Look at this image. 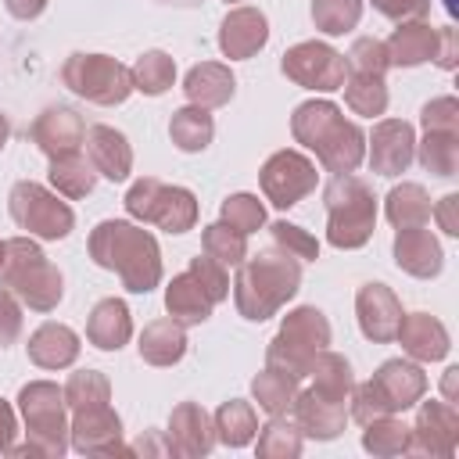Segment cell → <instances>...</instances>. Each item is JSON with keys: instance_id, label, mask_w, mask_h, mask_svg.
Here are the masks:
<instances>
[{"instance_id": "obj_1", "label": "cell", "mask_w": 459, "mask_h": 459, "mask_svg": "<svg viewBox=\"0 0 459 459\" xmlns=\"http://www.w3.org/2000/svg\"><path fill=\"white\" fill-rule=\"evenodd\" d=\"M90 258L100 269L118 273L122 287L133 294H147L161 283V251L158 240L126 219H104L90 230Z\"/></svg>"}, {"instance_id": "obj_2", "label": "cell", "mask_w": 459, "mask_h": 459, "mask_svg": "<svg viewBox=\"0 0 459 459\" xmlns=\"http://www.w3.org/2000/svg\"><path fill=\"white\" fill-rule=\"evenodd\" d=\"M290 133L301 147L316 151L319 165L333 176L355 172L366 158V133L344 118L333 100H305L290 115Z\"/></svg>"}, {"instance_id": "obj_3", "label": "cell", "mask_w": 459, "mask_h": 459, "mask_svg": "<svg viewBox=\"0 0 459 459\" xmlns=\"http://www.w3.org/2000/svg\"><path fill=\"white\" fill-rule=\"evenodd\" d=\"M298 287H301V262L273 244L237 265L233 301L244 319L262 323V319L276 316L298 294Z\"/></svg>"}, {"instance_id": "obj_4", "label": "cell", "mask_w": 459, "mask_h": 459, "mask_svg": "<svg viewBox=\"0 0 459 459\" xmlns=\"http://www.w3.org/2000/svg\"><path fill=\"white\" fill-rule=\"evenodd\" d=\"M18 409L25 420V445H11V455H47L61 459L68 452V416L65 391L50 380H32L18 391Z\"/></svg>"}, {"instance_id": "obj_5", "label": "cell", "mask_w": 459, "mask_h": 459, "mask_svg": "<svg viewBox=\"0 0 459 459\" xmlns=\"http://www.w3.org/2000/svg\"><path fill=\"white\" fill-rule=\"evenodd\" d=\"M0 283L14 298H22L32 312H54L57 301H61V294H65L61 269L36 247L32 237H11V240H4Z\"/></svg>"}, {"instance_id": "obj_6", "label": "cell", "mask_w": 459, "mask_h": 459, "mask_svg": "<svg viewBox=\"0 0 459 459\" xmlns=\"http://www.w3.org/2000/svg\"><path fill=\"white\" fill-rule=\"evenodd\" d=\"M326 204V240L341 251H355L373 237L377 226V197L366 179L341 172L323 190Z\"/></svg>"}, {"instance_id": "obj_7", "label": "cell", "mask_w": 459, "mask_h": 459, "mask_svg": "<svg viewBox=\"0 0 459 459\" xmlns=\"http://www.w3.org/2000/svg\"><path fill=\"white\" fill-rule=\"evenodd\" d=\"M330 344V323L316 305H298L283 316L276 337L265 348V366L280 369L294 380H305L312 369L316 351Z\"/></svg>"}, {"instance_id": "obj_8", "label": "cell", "mask_w": 459, "mask_h": 459, "mask_svg": "<svg viewBox=\"0 0 459 459\" xmlns=\"http://www.w3.org/2000/svg\"><path fill=\"white\" fill-rule=\"evenodd\" d=\"M126 212L136 222L161 226L165 233H186L197 222V197L186 186H169L154 176H143L126 190Z\"/></svg>"}, {"instance_id": "obj_9", "label": "cell", "mask_w": 459, "mask_h": 459, "mask_svg": "<svg viewBox=\"0 0 459 459\" xmlns=\"http://www.w3.org/2000/svg\"><path fill=\"white\" fill-rule=\"evenodd\" d=\"M61 82L100 108H115L133 93V75L122 61L108 54H68L61 65Z\"/></svg>"}, {"instance_id": "obj_10", "label": "cell", "mask_w": 459, "mask_h": 459, "mask_svg": "<svg viewBox=\"0 0 459 459\" xmlns=\"http://www.w3.org/2000/svg\"><path fill=\"white\" fill-rule=\"evenodd\" d=\"M7 208H11V219L29 237H39V240H61L75 226L72 208L57 194H50L43 183H32V179H18L11 186Z\"/></svg>"}, {"instance_id": "obj_11", "label": "cell", "mask_w": 459, "mask_h": 459, "mask_svg": "<svg viewBox=\"0 0 459 459\" xmlns=\"http://www.w3.org/2000/svg\"><path fill=\"white\" fill-rule=\"evenodd\" d=\"M280 72H283L294 86L330 93V90H341V82H344V75H348V65H344V54H337L330 43L305 39V43H294V47L283 54Z\"/></svg>"}, {"instance_id": "obj_12", "label": "cell", "mask_w": 459, "mask_h": 459, "mask_svg": "<svg viewBox=\"0 0 459 459\" xmlns=\"http://www.w3.org/2000/svg\"><path fill=\"white\" fill-rule=\"evenodd\" d=\"M316 179H319V172L301 151H276L265 158V165L258 172L262 194L276 208H294L301 197H308L316 190Z\"/></svg>"}, {"instance_id": "obj_13", "label": "cell", "mask_w": 459, "mask_h": 459, "mask_svg": "<svg viewBox=\"0 0 459 459\" xmlns=\"http://www.w3.org/2000/svg\"><path fill=\"white\" fill-rule=\"evenodd\" d=\"M459 445V412L452 402H423L409 427V452L430 459H452Z\"/></svg>"}, {"instance_id": "obj_14", "label": "cell", "mask_w": 459, "mask_h": 459, "mask_svg": "<svg viewBox=\"0 0 459 459\" xmlns=\"http://www.w3.org/2000/svg\"><path fill=\"white\" fill-rule=\"evenodd\" d=\"M68 445L82 455H133L129 445H122V420L111 405L75 409L68 423Z\"/></svg>"}, {"instance_id": "obj_15", "label": "cell", "mask_w": 459, "mask_h": 459, "mask_svg": "<svg viewBox=\"0 0 459 459\" xmlns=\"http://www.w3.org/2000/svg\"><path fill=\"white\" fill-rule=\"evenodd\" d=\"M369 143V169L377 176H402L412 158H416V133L405 118H384L373 126V136H366Z\"/></svg>"}, {"instance_id": "obj_16", "label": "cell", "mask_w": 459, "mask_h": 459, "mask_svg": "<svg viewBox=\"0 0 459 459\" xmlns=\"http://www.w3.org/2000/svg\"><path fill=\"white\" fill-rule=\"evenodd\" d=\"M355 316H359V330L366 341L387 344V341H394L405 312L387 283H362L355 294Z\"/></svg>"}, {"instance_id": "obj_17", "label": "cell", "mask_w": 459, "mask_h": 459, "mask_svg": "<svg viewBox=\"0 0 459 459\" xmlns=\"http://www.w3.org/2000/svg\"><path fill=\"white\" fill-rule=\"evenodd\" d=\"M290 420L298 423L301 437H316V441H333L344 423H348V402L341 398H330L316 387H305L294 394V405H290Z\"/></svg>"}, {"instance_id": "obj_18", "label": "cell", "mask_w": 459, "mask_h": 459, "mask_svg": "<svg viewBox=\"0 0 459 459\" xmlns=\"http://www.w3.org/2000/svg\"><path fill=\"white\" fill-rule=\"evenodd\" d=\"M165 441H169L172 455L201 459V455H208L215 448V423L197 402H179L172 409V416H169Z\"/></svg>"}, {"instance_id": "obj_19", "label": "cell", "mask_w": 459, "mask_h": 459, "mask_svg": "<svg viewBox=\"0 0 459 459\" xmlns=\"http://www.w3.org/2000/svg\"><path fill=\"white\" fill-rule=\"evenodd\" d=\"M29 136H32V143H36L47 158H65V154H75V151L82 147L86 126H82V118H79L72 108L54 104V108H47L43 115H36Z\"/></svg>"}, {"instance_id": "obj_20", "label": "cell", "mask_w": 459, "mask_h": 459, "mask_svg": "<svg viewBox=\"0 0 459 459\" xmlns=\"http://www.w3.org/2000/svg\"><path fill=\"white\" fill-rule=\"evenodd\" d=\"M269 39V22L258 7H233L219 25V50L230 61H244L258 54Z\"/></svg>"}, {"instance_id": "obj_21", "label": "cell", "mask_w": 459, "mask_h": 459, "mask_svg": "<svg viewBox=\"0 0 459 459\" xmlns=\"http://www.w3.org/2000/svg\"><path fill=\"white\" fill-rule=\"evenodd\" d=\"M394 265L416 280H434L445 265V251L430 230L405 226L394 233Z\"/></svg>"}, {"instance_id": "obj_22", "label": "cell", "mask_w": 459, "mask_h": 459, "mask_svg": "<svg viewBox=\"0 0 459 459\" xmlns=\"http://www.w3.org/2000/svg\"><path fill=\"white\" fill-rule=\"evenodd\" d=\"M82 143H86V158L97 169V176H104L111 183L129 179V172H133V147H129V140L118 129H111V126H90L86 136H82Z\"/></svg>"}, {"instance_id": "obj_23", "label": "cell", "mask_w": 459, "mask_h": 459, "mask_svg": "<svg viewBox=\"0 0 459 459\" xmlns=\"http://www.w3.org/2000/svg\"><path fill=\"white\" fill-rule=\"evenodd\" d=\"M369 380L380 387V394H384V402H387L391 412L412 409L423 398V391H427V373L416 362H409V359H387V362H380V369Z\"/></svg>"}, {"instance_id": "obj_24", "label": "cell", "mask_w": 459, "mask_h": 459, "mask_svg": "<svg viewBox=\"0 0 459 459\" xmlns=\"http://www.w3.org/2000/svg\"><path fill=\"white\" fill-rule=\"evenodd\" d=\"M394 341H402V351L416 362H437L448 355V330L441 319H434L430 312H409L398 323Z\"/></svg>"}, {"instance_id": "obj_25", "label": "cell", "mask_w": 459, "mask_h": 459, "mask_svg": "<svg viewBox=\"0 0 459 459\" xmlns=\"http://www.w3.org/2000/svg\"><path fill=\"white\" fill-rule=\"evenodd\" d=\"M25 348L39 369H65L79 359V333L65 323H43L32 330Z\"/></svg>"}, {"instance_id": "obj_26", "label": "cell", "mask_w": 459, "mask_h": 459, "mask_svg": "<svg viewBox=\"0 0 459 459\" xmlns=\"http://www.w3.org/2000/svg\"><path fill=\"white\" fill-rule=\"evenodd\" d=\"M233 90H237V79H233V72H230L226 65H219V61H201V65H194V68L186 72V79H183L186 100L197 104V108H208V111L230 104Z\"/></svg>"}, {"instance_id": "obj_27", "label": "cell", "mask_w": 459, "mask_h": 459, "mask_svg": "<svg viewBox=\"0 0 459 459\" xmlns=\"http://www.w3.org/2000/svg\"><path fill=\"white\" fill-rule=\"evenodd\" d=\"M86 337L90 344H97L100 351H118L129 337H133V316L126 308L122 298H104L90 308L86 319Z\"/></svg>"}, {"instance_id": "obj_28", "label": "cell", "mask_w": 459, "mask_h": 459, "mask_svg": "<svg viewBox=\"0 0 459 459\" xmlns=\"http://www.w3.org/2000/svg\"><path fill=\"white\" fill-rule=\"evenodd\" d=\"M384 47H387V57H391L394 68H416V65H423V61L434 57L437 29L427 25L423 18L420 22H402Z\"/></svg>"}, {"instance_id": "obj_29", "label": "cell", "mask_w": 459, "mask_h": 459, "mask_svg": "<svg viewBox=\"0 0 459 459\" xmlns=\"http://www.w3.org/2000/svg\"><path fill=\"white\" fill-rule=\"evenodd\" d=\"M212 305L215 301L204 294V287L194 280L190 269L179 273V276H172V283L165 287V312L176 323H183V326H201L212 316Z\"/></svg>"}, {"instance_id": "obj_30", "label": "cell", "mask_w": 459, "mask_h": 459, "mask_svg": "<svg viewBox=\"0 0 459 459\" xmlns=\"http://www.w3.org/2000/svg\"><path fill=\"white\" fill-rule=\"evenodd\" d=\"M136 348H140V359L143 362H151V366H172V362H179L186 355V326L176 323L172 316L154 319V323L143 326Z\"/></svg>"}, {"instance_id": "obj_31", "label": "cell", "mask_w": 459, "mask_h": 459, "mask_svg": "<svg viewBox=\"0 0 459 459\" xmlns=\"http://www.w3.org/2000/svg\"><path fill=\"white\" fill-rule=\"evenodd\" d=\"M212 423H215V441H222L226 448H244L258 434V416H255L251 402H244V398L222 402L215 409Z\"/></svg>"}, {"instance_id": "obj_32", "label": "cell", "mask_w": 459, "mask_h": 459, "mask_svg": "<svg viewBox=\"0 0 459 459\" xmlns=\"http://www.w3.org/2000/svg\"><path fill=\"white\" fill-rule=\"evenodd\" d=\"M169 136H172V143H176L179 151L197 154V151H204V147L212 143V136H215V122H212L208 108L186 104V108L172 111V118H169Z\"/></svg>"}, {"instance_id": "obj_33", "label": "cell", "mask_w": 459, "mask_h": 459, "mask_svg": "<svg viewBox=\"0 0 459 459\" xmlns=\"http://www.w3.org/2000/svg\"><path fill=\"white\" fill-rule=\"evenodd\" d=\"M47 176H50V186L61 197H72V201L93 194V186H97V169L79 151L75 154H65V158H50V172Z\"/></svg>"}, {"instance_id": "obj_34", "label": "cell", "mask_w": 459, "mask_h": 459, "mask_svg": "<svg viewBox=\"0 0 459 459\" xmlns=\"http://www.w3.org/2000/svg\"><path fill=\"white\" fill-rule=\"evenodd\" d=\"M384 212H387V222L394 230L427 226V219H430V197H427V190L420 183H398L384 197Z\"/></svg>"}, {"instance_id": "obj_35", "label": "cell", "mask_w": 459, "mask_h": 459, "mask_svg": "<svg viewBox=\"0 0 459 459\" xmlns=\"http://www.w3.org/2000/svg\"><path fill=\"white\" fill-rule=\"evenodd\" d=\"M308 377L316 380V384H312L316 391H323V394H330V398H341V402H348V394H351V387H355V377H351V362H348L344 355L330 351V348L316 351Z\"/></svg>"}, {"instance_id": "obj_36", "label": "cell", "mask_w": 459, "mask_h": 459, "mask_svg": "<svg viewBox=\"0 0 459 459\" xmlns=\"http://www.w3.org/2000/svg\"><path fill=\"white\" fill-rule=\"evenodd\" d=\"M298 384H301V380H294V377H287V373L265 366V369L251 380V394H255V402H258L262 412L283 416V412H290V405H294Z\"/></svg>"}, {"instance_id": "obj_37", "label": "cell", "mask_w": 459, "mask_h": 459, "mask_svg": "<svg viewBox=\"0 0 459 459\" xmlns=\"http://www.w3.org/2000/svg\"><path fill=\"white\" fill-rule=\"evenodd\" d=\"M344 104L355 111V115H384L387 108V86H384V75H366V72H348L344 82Z\"/></svg>"}, {"instance_id": "obj_38", "label": "cell", "mask_w": 459, "mask_h": 459, "mask_svg": "<svg viewBox=\"0 0 459 459\" xmlns=\"http://www.w3.org/2000/svg\"><path fill=\"white\" fill-rule=\"evenodd\" d=\"M416 158L427 172L452 179L459 172V133H423L416 143Z\"/></svg>"}, {"instance_id": "obj_39", "label": "cell", "mask_w": 459, "mask_h": 459, "mask_svg": "<svg viewBox=\"0 0 459 459\" xmlns=\"http://www.w3.org/2000/svg\"><path fill=\"white\" fill-rule=\"evenodd\" d=\"M255 452L262 459H294L301 452V430L290 420V412L283 416H269L265 427H258V445Z\"/></svg>"}, {"instance_id": "obj_40", "label": "cell", "mask_w": 459, "mask_h": 459, "mask_svg": "<svg viewBox=\"0 0 459 459\" xmlns=\"http://www.w3.org/2000/svg\"><path fill=\"white\" fill-rule=\"evenodd\" d=\"M129 75H133V90H140L147 97H161L176 79V61L165 50H147L136 57Z\"/></svg>"}, {"instance_id": "obj_41", "label": "cell", "mask_w": 459, "mask_h": 459, "mask_svg": "<svg viewBox=\"0 0 459 459\" xmlns=\"http://www.w3.org/2000/svg\"><path fill=\"white\" fill-rule=\"evenodd\" d=\"M362 448L380 455V459H391V455H405L409 452V427L394 416H380V420H369L366 430H362Z\"/></svg>"}, {"instance_id": "obj_42", "label": "cell", "mask_w": 459, "mask_h": 459, "mask_svg": "<svg viewBox=\"0 0 459 459\" xmlns=\"http://www.w3.org/2000/svg\"><path fill=\"white\" fill-rule=\"evenodd\" d=\"M65 391V405L75 412V409H93V405H108L111 402V384L100 369H75L68 377V384L61 387Z\"/></svg>"}, {"instance_id": "obj_43", "label": "cell", "mask_w": 459, "mask_h": 459, "mask_svg": "<svg viewBox=\"0 0 459 459\" xmlns=\"http://www.w3.org/2000/svg\"><path fill=\"white\" fill-rule=\"evenodd\" d=\"M201 247H204V255H212L222 265H233V269L247 258V237L237 233L233 226H226L222 219L201 230Z\"/></svg>"}, {"instance_id": "obj_44", "label": "cell", "mask_w": 459, "mask_h": 459, "mask_svg": "<svg viewBox=\"0 0 459 459\" xmlns=\"http://www.w3.org/2000/svg\"><path fill=\"white\" fill-rule=\"evenodd\" d=\"M362 18V0H312V22L326 36H344Z\"/></svg>"}, {"instance_id": "obj_45", "label": "cell", "mask_w": 459, "mask_h": 459, "mask_svg": "<svg viewBox=\"0 0 459 459\" xmlns=\"http://www.w3.org/2000/svg\"><path fill=\"white\" fill-rule=\"evenodd\" d=\"M222 222L247 237V233L265 226V208H262V201L255 194H230L222 201Z\"/></svg>"}, {"instance_id": "obj_46", "label": "cell", "mask_w": 459, "mask_h": 459, "mask_svg": "<svg viewBox=\"0 0 459 459\" xmlns=\"http://www.w3.org/2000/svg\"><path fill=\"white\" fill-rule=\"evenodd\" d=\"M344 65H348V72L384 75V72L391 68V57H387L384 39H377V36H359V39L351 43V50L344 54Z\"/></svg>"}, {"instance_id": "obj_47", "label": "cell", "mask_w": 459, "mask_h": 459, "mask_svg": "<svg viewBox=\"0 0 459 459\" xmlns=\"http://www.w3.org/2000/svg\"><path fill=\"white\" fill-rule=\"evenodd\" d=\"M269 233H273V244L283 247L287 255H294L298 262H316V258H319V240H316L308 230H301V226L280 219V222L269 226Z\"/></svg>"}, {"instance_id": "obj_48", "label": "cell", "mask_w": 459, "mask_h": 459, "mask_svg": "<svg viewBox=\"0 0 459 459\" xmlns=\"http://www.w3.org/2000/svg\"><path fill=\"white\" fill-rule=\"evenodd\" d=\"M348 402H351V409H348V416L355 420V423H369V420H380V416H391V409H387V402H384V394H380V387L373 384V380H362V384H355L351 387V394H348Z\"/></svg>"}, {"instance_id": "obj_49", "label": "cell", "mask_w": 459, "mask_h": 459, "mask_svg": "<svg viewBox=\"0 0 459 459\" xmlns=\"http://www.w3.org/2000/svg\"><path fill=\"white\" fill-rule=\"evenodd\" d=\"M190 273H194V280L204 287V294H208L215 305L230 298V276H226V265L215 262L212 255H197V258H190Z\"/></svg>"}, {"instance_id": "obj_50", "label": "cell", "mask_w": 459, "mask_h": 459, "mask_svg": "<svg viewBox=\"0 0 459 459\" xmlns=\"http://www.w3.org/2000/svg\"><path fill=\"white\" fill-rule=\"evenodd\" d=\"M423 133H459V100L455 97H434L420 111Z\"/></svg>"}, {"instance_id": "obj_51", "label": "cell", "mask_w": 459, "mask_h": 459, "mask_svg": "<svg viewBox=\"0 0 459 459\" xmlns=\"http://www.w3.org/2000/svg\"><path fill=\"white\" fill-rule=\"evenodd\" d=\"M373 11H380L391 22H420L430 11V0H373Z\"/></svg>"}, {"instance_id": "obj_52", "label": "cell", "mask_w": 459, "mask_h": 459, "mask_svg": "<svg viewBox=\"0 0 459 459\" xmlns=\"http://www.w3.org/2000/svg\"><path fill=\"white\" fill-rule=\"evenodd\" d=\"M18 333H22V308H18L14 294L4 287V290H0V348L14 344Z\"/></svg>"}, {"instance_id": "obj_53", "label": "cell", "mask_w": 459, "mask_h": 459, "mask_svg": "<svg viewBox=\"0 0 459 459\" xmlns=\"http://www.w3.org/2000/svg\"><path fill=\"white\" fill-rule=\"evenodd\" d=\"M437 68L452 72L459 65V29L455 25H441L437 29V47H434V57H430Z\"/></svg>"}, {"instance_id": "obj_54", "label": "cell", "mask_w": 459, "mask_h": 459, "mask_svg": "<svg viewBox=\"0 0 459 459\" xmlns=\"http://www.w3.org/2000/svg\"><path fill=\"white\" fill-rule=\"evenodd\" d=\"M430 215L437 219L441 233L459 237V194H445V197H441V201L430 208Z\"/></svg>"}, {"instance_id": "obj_55", "label": "cell", "mask_w": 459, "mask_h": 459, "mask_svg": "<svg viewBox=\"0 0 459 459\" xmlns=\"http://www.w3.org/2000/svg\"><path fill=\"white\" fill-rule=\"evenodd\" d=\"M129 452H133V455H172V452H169V441H161L154 430L140 434V441L129 445Z\"/></svg>"}, {"instance_id": "obj_56", "label": "cell", "mask_w": 459, "mask_h": 459, "mask_svg": "<svg viewBox=\"0 0 459 459\" xmlns=\"http://www.w3.org/2000/svg\"><path fill=\"white\" fill-rule=\"evenodd\" d=\"M4 7H7L18 22H32V18H39V14H43L47 0H4Z\"/></svg>"}, {"instance_id": "obj_57", "label": "cell", "mask_w": 459, "mask_h": 459, "mask_svg": "<svg viewBox=\"0 0 459 459\" xmlns=\"http://www.w3.org/2000/svg\"><path fill=\"white\" fill-rule=\"evenodd\" d=\"M14 430H18V423H14V409L0 398V452H7V448L14 445Z\"/></svg>"}, {"instance_id": "obj_58", "label": "cell", "mask_w": 459, "mask_h": 459, "mask_svg": "<svg viewBox=\"0 0 459 459\" xmlns=\"http://www.w3.org/2000/svg\"><path fill=\"white\" fill-rule=\"evenodd\" d=\"M455 380H459V369H455V366H448V369H445V384H441V387H445V402H452V405H455Z\"/></svg>"}, {"instance_id": "obj_59", "label": "cell", "mask_w": 459, "mask_h": 459, "mask_svg": "<svg viewBox=\"0 0 459 459\" xmlns=\"http://www.w3.org/2000/svg\"><path fill=\"white\" fill-rule=\"evenodd\" d=\"M7 136H11V122H7V115L0 111V151H4V143H7Z\"/></svg>"}, {"instance_id": "obj_60", "label": "cell", "mask_w": 459, "mask_h": 459, "mask_svg": "<svg viewBox=\"0 0 459 459\" xmlns=\"http://www.w3.org/2000/svg\"><path fill=\"white\" fill-rule=\"evenodd\" d=\"M445 7H448V14H455V11H459V4H455V0H445Z\"/></svg>"}, {"instance_id": "obj_61", "label": "cell", "mask_w": 459, "mask_h": 459, "mask_svg": "<svg viewBox=\"0 0 459 459\" xmlns=\"http://www.w3.org/2000/svg\"><path fill=\"white\" fill-rule=\"evenodd\" d=\"M165 4H183V7H194L197 0H165Z\"/></svg>"}, {"instance_id": "obj_62", "label": "cell", "mask_w": 459, "mask_h": 459, "mask_svg": "<svg viewBox=\"0 0 459 459\" xmlns=\"http://www.w3.org/2000/svg\"><path fill=\"white\" fill-rule=\"evenodd\" d=\"M0 269H4V240H0Z\"/></svg>"}, {"instance_id": "obj_63", "label": "cell", "mask_w": 459, "mask_h": 459, "mask_svg": "<svg viewBox=\"0 0 459 459\" xmlns=\"http://www.w3.org/2000/svg\"><path fill=\"white\" fill-rule=\"evenodd\" d=\"M226 4H237V0H226Z\"/></svg>"}]
</instances>
